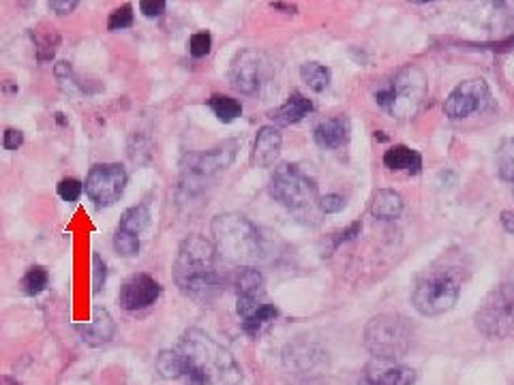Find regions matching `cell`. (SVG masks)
I'll return each instance as SVG.
<instances>
[{"label":"cell","instance_id":"34","mask_svg":"<svg viewBox=\"0 0 514 385\" xmlns=\"http://www.w3.org/2000/svg\"><path fill=\"white\" fill-rule=\"evenodd\" d=\"M24 144V133L18 129H7L3 135V146L5 150H18Z\"/></svg>","mask_w":514,"mask_h":385},{"label":"cell","instance_id":"2","mask_svg":"<svg viewBox=\"0 0 514 385\" xmlns=\"http://www.w3.org/2000/svg\"><path fill=\"white\" fill-rule=\"evenodd\" d=\"M174 281L185 296L202 304L215 300L223 289V276L217 270L215 244L202 236H189L178 249Z\"/></svg>","mask_w":514,"mask_h":385},{"label":"cell","instance_id":"15","mask_svg":"<svg viewBox=\"0 0 514 385\" xmlns=\"http://www.w3.org/2000/svg\"><path fill=\"white\" fill-rule=\"evenodd\" d=\"M416 371L395 362H382L377 360L369 364L362 373L358 385H414Z\"/></svg>","mask_w":514,"mask_h":385},{"label":"cell","instance_id":"27","mask_svg":"<svg viewBox=\"0 0 514 385\" xmlns=\"http://www.w3.org/2000/svg\"><path fill=\"white\" fill-rule=\"evenodd\" d=\"M114 249L118 255H123V257H135L140 253V238L129 236V234H125V231L116 229Z\"/></svg>","mask_w":514,"mask_h":385},{"label":"cell","instance_id":"14","mask_svg":"<svg viewBox=\"0 0 514 385\" xmlns=\"http://www.w3.org/2000/svg\"><path fill=\"white\" fill-rule=\"evenodd\" d=\"M159 296H161V285L153 279V276L140 272V274H133L131 279L120 287L118 302L125 311L135 313L153 306L159 300Z\"/></svg>","mask_w":514,"mask_h":385},{"label":"cell","instance_id":"28","mask_svg":"<svg viewBox=\"0 0 514 385\" xmlns=\"http://www.w3.org/2000/svg\"><path fill=\"white\" fill-rule=\"evenodd\" d=\"M82 191H84V184L75 178H65L58 182V197L63 199V202H69V204L78 202Z\"/></svg>","mask_w":514,"mask_h":385},{"label":"cell","instance_id":"18","mask_svg":"<svg viewBox=\"0 0 514 385\" xmlns=\"http://www.w3.org/2000/svg\"><path fill=\"white\" fill-rule=\"evenodd\" d=\"M281 144H283V137L279 133V129L275 127H262L257 131L255 137V146H253V165L255 167H270L275 165V161L279 159L281 154Z\"/></svg>","mask_w":514,"mask_h":385},{"label":"cell","instance_id":"35","mask_svg":"<svg viewBox=\"0 0 514 385\" xmlns=\"http://www.w3.org/2000/svg\"><path fill=\"white\" fill-rule=\"evenodd\" d=\"M75 7H78V0H52V3H50V9L58 15H67Z\"/></svg>","mask_w":514,"mask_h":385},{"label":"cell","instance_id":"3","mask_svg":"<svg viewBox=\"0 0 514 385\" xmlns=\"http://www.w3.org/2000/svg\"><path fill=\"white\" fill-rule=\"evenodd\" d=\"M210 229H213L215 251L232 264L247 268L264 253L260 231L243 214H219Z\"/></svg>","mask_w":514,"mask_h":385},{"label":"cell","instance_id":"6","mask_svg":"<svg viewBox=\"0 0 514 385\" xmlns=\"http://www.w3.org/2000/svg\"><path fill=\"white\" fill-rule=\"evenodd\" d=\"M416 330L412 321L397 315L384 313L373 317L365 328V345L375 360L397 362L405 358L414 347Z\"/></svg>","mask_w":514,"mask_h":385},{"label":"cell","instance_id":"30","mask_svg":"<svg viewBox=\"0 0 514 385\" xmlns=\"http://www.w3.org/2000/svg\"><path fill=\"white\" fill-rule=\"evenodd\" d=\"M210 48H213V37H210V33H195L189 41V52L193 58L208 56Z\"/></svg>","mask_w":514,"mask_h":385},{"label":"cell","instance_id":"11","mask_svg":"<svg viewBox=\"0 0 514 385\" xmlns=\"http://www.w3.org/2000/svg\"><path fill=\"white\" fill-rule=\"evenodd\" d=\"M127 187V169L120 163H101L88 172L86 195L97 208L114 206Z\"/></svg>","mask_w":514,"mask_h":385},{"label":"cell","instance_id":"21","mask_svg":"<svg viewBox=\"0 0 514 385\" xmlns=\"http://www.w3.org/2000/svg\"><path fill=\"white\" fill-rule=\"evenodd\" d=\"M384 165L390 169H407V172L418 174L422 167V157L407 146H392L384 154Z\"/></svg>","mask_w":514,"mask_h":385},{"label":"cell","instance_id":"13","mask_svg":"<svg viewBox=\"0 0 514 385\" xmlns=\"http://www.w3.org/2000/svg\"><path fill=\"white\" fill-rule=\"evenodd\" d=\"M487 101H489L487 82L480 80V77H474V80L461 82L455 90L450 92L446 103H444V112L452 120L467 118V116H472L474 112L482 110Z\"/></svg>","mask_w":514,"mask_h":385},{"label":"cell","instance_id":"16","mask_svg":"<svg viewBox=\"0 0 514 385\" xmlns=\"http://www.w3.org/2000/svg\"><path fill=\"white\" fill-rule=\"evenodd\" d=\"M75 332L80 334V338H82L86 345H90V347H103V345H108L112 338H114L116 323H114L112 315L105 311V308L95 306L93 321L78 323V326H75Z\"/></svg>","mask_w":514,"mask_h":385},{"label":"cell","instance_id":"9","mask_svg":"<svg viewBox=\"0 0 514 385\" xmlns=\"http://www.w3.org/2000/svg\"><path fill=\"white\" fill-rule=\"evenodd\" d=\"M476 328L493 341L514 336V285L493 289L476 311Z\"/></svg>","mask_w":514,"mask_h":385},{"label":"cell","instance_id":"10","mask_svg":"<svg viewBox=\"0 0 514 385\" xmlns=\"http://www.w3.org/2000/svg\"><path fill=\"white\" fill-rule=\"evenodd\" d=\"M236 150H238V142L228 140L204 154H193V157H189V165H185V180H183V189H187V195L200 191L198 184H202L204 180H210L217 174L225 172V169L234 163Z\"/></svg>","mask_w":514,"mask_h":385},{"label":"cell","instance_id":"25","mask_svg":"<svg viewBox=\"0 0 514 385\" xmlns=\"http://www.w3.org/2000/svg\"><path fill=\"white\" fill-rule=\"evenodd\" d=\"M48 283H50L48 270L41 268V266H33V268H28V272L24 274L22 291L26 296H39L41 291L48 287Z\"/></svg>","mask_w":514,"mask_h":385},{"label":"cell","instance_id":"37","mask_svg":"<svg viewBox=\"0 0 514 385\" xmlns=\"http://www.w3.org/2000/svg\"><path fill=\"white\" fill-rule=\"evenodd\" d=\"M0 385H22V383L18 379L9 377V375H3V377H0Z\"/></svg>","mask_w":514,"mask_h":385},{"label":"cell","instance_id":"17","mask_svg":"<svg viewBox=\"0 0 514 385\" xmlns=\"http://www.w3.org/2000/svg\"><path fill=\"white\" fill-rule=\"evenodd\" d=\"M350 131H352L350 118L335 116V118L322 120L320 125L315 127L313 137H315V144L320 148L335 150V148H341L343 144H347V140H350Z\"/></svg>","mask_w":514,"mask_h":385},{"label":"cell","instance_id":"4","mask_svg":"<svg viewBox=\"0 0 514 385\" xmlns=\"http://www.w3.org/2000/svg\"><path fill=\"white\" fill-rule=\"evenodd\" d=\"M270 195L281 206L294 212L300 221L315 223L320 212V193L317 184L298 165L281 163L270 178Z\"/></svg>","mask_w":514,"mask_h":385},{"label":"cell","instance_id":"12","mask_svg":"<svg viewBox=\"0 0 514 385\" xmlns=\"http://www.w3.org/2000/svg\"><path fill=\"white\" fill-rule=\"evenodd\" d=\"M268 77H270V67L262 52L243 50L236 54L234 63L230 67V80L236 90H240L243 95H249V97L260 95L264 86L268 84Z\"/></svg>","mask_w":514,"mask_h":385},{"label":"cell","instance_id":"31","mask_svg":"<svg viewBox=\"0 0 514 385\" xmlns=\"http://www.w3.org/2000/svg\"><path fill=\"white\" fill-rule=\"evenodd\" d=\"M105 276H108V270H105V261L101 259L99 253L93 255V291L99 294L105 285Z\"/></svg>","mask_w":514,"mask_h":385},{"label":"cell","instance_id":"32","mask_svg":"<svg viewBox=\"0 0 514 385\" xmlns=\"http://www.w3.org/2000/svg\"><path fill=\"white\" fill-rule=\"evenodd\" d=\"M345 208V199L341 195H324L320 197V212L337 214Z\"/></svg>","mask_w":514,"mask_h":385},{"label":"cell","instance_id":"5","mask_svg":"<svg viewBox=\"0 0 514 385\" xmlns=\"http://www.w3.org/2000/svg\"><path fill=\"white\" fill-rule=\"evenodd\" d=\"M427 97V75L420 67H403L375 90V101L386 114L407 120L418 114Z\"/></svg>","mask_w":514,"mask_h":385},{"label":"cell","instance_id":"36","mask_svg":"<svg viewBox=\"0 0 514 385\" xmlns=\"http://www.w3.org/2000/svg\"><path fill=\"white\" fill-rule=\"evenodd\" d=\"M502 225H504L508 234H514V210L502 212Z\"/></svg>","mask_w":514,"mask_h":385},{"label":"cell","instance_id":"33","mask_svg":"<svg viewBox=\"0 0 514 385\" xmlns=\"http://www.w3.org/2000/svg\"><path fill=\"white\" fill-rule=\"evenodd\" d=\"M168 9V3L165 0H142L140 3V11L146 15V18H159V15L165 13Z\"/></svg>","mask_w":514,"mask_h":385},{"label":"cell","instance_id":"8","mask_svg":"<svg viewBox=\"0 0 514 385\" xmlns=\"http://www.w3.org/2000/svg\"><path fill=\"white\" fill-rule=\"evenodd\" d=\"M461 294V279L448 268L422 272L412 289V304L420 315L435 317L448 313Z\"/></svg>","mask_w":514,"mask_h":385},{"label":"cell","instance_id":"29","mask_svg":"<svg viewBox=\"0 0 514 385\" xmlns=\"http://www.w3.org/2000/svg\"><path fill=\"white\" fill-rule=\"evenodd\" d=\"M131 26H133V7L131 5H123L120 9H116L108 20V28L112 30V33H116V30L131 28Z\"/></svg>","mask_w":514,"mask_h":385},{"label":"cell","instance_id":"24","mask_svg":"<svg viewBox=\"0 0 514 385\" xmlns=\"http://www.w3.org/2000/svg\"><path fill=\"white\" fill-rule=\"evenodd\" d=\"M208 107L215 112V116L221 122H234L236 118H240V114H243V105H240V101L225 95H215L208 101Z\"/></svg>","mask_w":514,"mask_h":385},{"label":"cell","instance_id":"20","mask_svg":"<svg viewBox=\"0 0 514 385\" xmlns=\"http://www.w3.org/2000/svg\"><path fill=\"white\" fill-rule=\"evenodd\" d=\"M403 212V197L397 191L380 189L373 195L371 214L375 219H397Z\"/></svg>","mask_w":514,"mask_h":385},{"label":"cell","instance_id":"26","mask_svg":"<svg viewBox=\"0 0 514 385\" xmlns=\"http://www.w3.org/2000/svg\"><path fill=\"white\" fill-rule=\"evenodd\" d=\"M497 169H500L502 180L510 182L514 187V140L502 146L500 157H497Z\"/></svg>","mask_w":514,"mask_h":385},{"label":"cell","instance_id":"23","mask_svg":"<svg viewBox=\"0 0 514 385\" xmlns=\"http://www.w3.org/2000/svg\"><path fill=\"white\" fill-rule=\"evenodd\" d=\"M300 77L311 90L324 92L330 86V69L320 63H307L300 69Z\"/></svg>","mask_w":514,"mask_h":385},{"label":"cell","instance_id":"7","mask_svg":"<svg viewBox=\"0 0 514 385\" xmlns=\"http://www.w3.org/2000/svg\"><path fill=\"white\" fill-rule=\"evenodd\" d=\"M238 317L243 332L249 336L260 334L270 321L279 317V308L270 304L264 294V276L255 268H240L236 274Z\"/></svg>","mask_w":514,"mask_h":385},{"label":"cell","instance_id":"19","mask_svg":"<svg viewBox=\"0 0 514 385\" xmlns=\"http://www.w3.org/2000/svg\"><path fill=\"white\" fill-rule=\"evenodd\" d=\"M311 112H313L311 99H307L305 95H302V92L294 90L292 95H290V99H287V101L279 107V110L270 112V118L275 120L277 125L287 127V125H296V122H300L302 118L309 116Z\"/></svg>","mask_w":514,"mask_h":385},{"label":"cell","instance_id":"22","mask_svg":"<svg viewBox=\"0 0 514 385\" xmlns=\"http://www.w3.org/2000/svg\"><path fill=\"white\" fill-rule=\"evenodd\" d=\"M150 225V210L142 204V206H133L129 208L123 217H120L118 223V231H125L129 236L140 238L142 231Z\"/></svg>","mask_w":514,"mask_h":385},{"label":"cell","instance_id":"1","mask_svg":"<svg viewBox=\"0 0 514 385\" xmlns=\"http://www.w3.org/2000/svg\"><path fill=\"white\" fill-rule=\"evenodd\" d=\"M157 371L185 385H243V371L232 353L195 328L180 336L176 347L159 353Z\"/></svg>","mask_w":514,"mask_h":385}]
</instances>
